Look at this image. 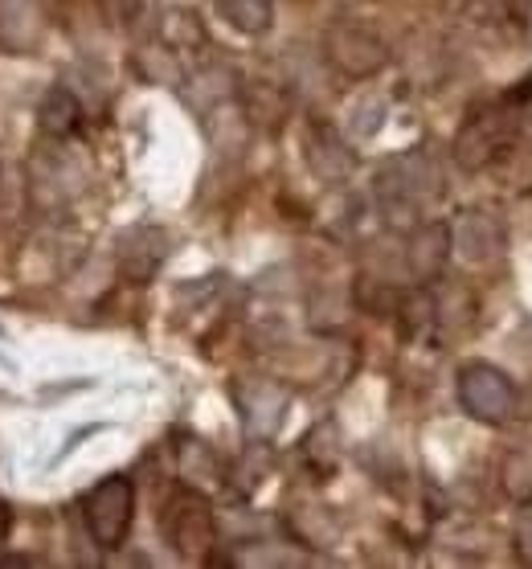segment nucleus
<instances>
[{"instance_id":"f257e3e1","label":"nucleus","mask_w":532,"mask_h":569,"mask_svg":"<svg viewBox=\"0 0 532 569\" xmlns=\"http://www.w3.org/2000/svg\"><path fill=\"white\" fill-rule=\"evenodd\" d=\"M442 193L439 164L426 152H402L377 177V206L390 218V226H418L426 206Z\"/></svg>"},{"instance_id":"f03ea898","label":"nucleus","mask_w":532,"mask_h":569,"mask_svg":"<svg viewBox=\"0 0 532 569\" xmlns=\"http://www.w3.org/2000/svg\"><path fill=\"white\" fill-rule=\"evenodd\" d=\"M160 529H164V541L184 561H209L213 549H218V517H213L209 496L197 492V488H181V492L172 496L169 505H164Z\"/></svg>"},{"instance_id":"7ed1b4c3","label":"nucleus","mask_w":532,"mask_h":569,"mask_svg":"<svg viewBox=\"0 0 532 569\" xmlns=\"http://www.w3.org/2000/svg\"><path fill=\"white\" fill-rule=\"evenodd\" d=\"M520 136V116L512 107H488L480 116H471L459 136H454V164L463 172H483L495 169L512 140Z\"/></svg>"},{"instance_id":"20e7f679","label":"nucleus","mask_w":532,"mask_h":569,"mask_svg":"<svg viewBox=\"0 0 532 569\" xmlns=\"http://www.w3.org/2000/svg\"><path fill=\"white\" fill-rule=\"evenodd\" d=\"M131 520H135V483L128 476L99 479L91 492L82 496V525L99 549H119L128 541Z\"/></svg>"},{"instance_id":"39448f33","label":"nucleus","mask_w":532,"mask_h":569,"mask_svg":"<svg viewBox=\"0 0 532 569\" xmlns=\"http://www.w3.org/2000/svg\"><path fill=\"white\" fill-rule=\"evenodd\" d=\"M459 406L483 427H504L516 418V386L504 369L488 361H471L459 369Z\"/></svg>"},{"instance_id":"423d86ee","label":"nucleus","mask_w":532,"mask_h":569,"mask_svg":"<svg viewBox=\"0 0 532 569\" xmlns=\"http://www.w3.org/2000/svg\"><path fill=\"white\" fill-rule=\"evenodd\" d=\"M324 53L344 78H373L390 62V46L381 41V33H373L369 26H357V21H340V26L328 29Z\"/></svg>"},{"instance_id":"0eeeda50","label":"nucleus","mask_w":532,"mask_h":569,"mask_svg":"<svg viewBox=\"0 0 532 569\" xmlns=\"http://www.w3.org/2000/svg\"><path fill=\"white\" fill-rule=\"evenodd\" d=\"M508 247L504 221L492 209H463L451 226V250L468 267H492Z\"/></svg>"},{"instance_id":"6e6552de","label":"nucleus","mask_w":532,"mask_h":569,"mask_svg":"<svg viewBox=\"0 0 532 569\" xmlns=\"http://www.w3.org/2000/svg\"><path fill=\"white\" fill-rule=\"evenodd\" d=\"M234 401L238 410H242V422L254 439H274V430L283 427V415H287V389L267 381V377H250V381H238L234 389Z\"/></svg>"},{"instance_id":"1a4fd4ad","label":"nucleus","mask_w":532,"mask_h":569,"mask_svg":"<svg viewBox=\"0 0 532 569\" xmlns=\"http://www.w3.org/2000/svg\"><path fill=\"white\" fill-rule=\"evenodd\" d=\"M303 148H308V164L324 184H344L357 169V152L340 140V131H332L328 123H312L308 136H303Z\"/></svg>"},{"instance_id":"9d476101","label":"nucleus","mask_w":532,"mask_h":569,"mask_svg":"<svg viewBox=\"0 0 532 569\" xmlns=\"http://www.w3.org/2000/svg\"><path fill=\"white\" fill-rule=\"evenodd\" d=\"M446 259H451V226H442V221H418L414 233H410V250H405L414 283L422 287L434 283L446 271Z\"/></svg>"},{"instance_id":"9b49d317","label":"nucleus","mask_w":532,"mask_h":569,"mask_svg":"<svg viewBox=\"0 0 532 569\" xmlns=\"http://www.w3.org/2000/svg\"><path fill=\"white\" fill-rule=\"evenodd\" d=\"M164 247H169V238L152 226H135V230L123 233V242H119V271L128 274L131 283H143V279H152L157 267L164 262Z\"/></svg>"},{"instance_id":"f8f14e48","label":"nucleus","mask_w":532,"mask_h":569,"mask_svg":"<svg viewBox=\"0 0 532 569\" xmlns=\"http://www.w3.org/2000/svg\"><path fill=\"white\" fill-rule=\"evenodd\" d=\"M46 21L38 0H0V46L13 53L38 50Z\"/></svg>"},{"instance_id":"ddd939ff","label":"nucleus","mask_w":532,"mask_h":569,"mask_svg":"<svg viewBox=\"0 0 532 569\" xmlns=\"http://www.w3.org/2000/svg\"><path fill=\"white\" fill-rule=\"evenodd\" d=\"M177 471H181L184 488H197V492H209V488H221V459L213 455V447L193 435H184L181 447H177Z\"/></svg>"},{"instance_id":"4468645a","label":"nucleus","mask_w":532,"mask_h":569,"mask_svg":"<svg viewBox=\"0 0 532 569\" xmlns=\"http://www.w3.org/2000/svg\"><path fill=\"white\" fill-rule=\"evenodd\" d=\"M82 123V103L74 91H66V87H53V91H46V99H41L38 107V128L46 131V136H53V140H66V136H74Z\"/></svg>"},{"instance_id":"2eb2a0df","label":"nucleus","mask_w":532,"mask_h":569,"mask_svg":"<svg viewBox=\"0 0 532 569\" xmlns=\"http://www.w3.org/2000/svg\"><path fill=\"white\" fill-rule=\"evenodd\" d=\"M157 38H160V46L172 53H193L205 46V26H201V17L189 13V9H164Z\"/></svg>"},{"instance_id":"dca6fc26","label":"nucleus","mask_w":532,"mask_h":569,"mask_svg":"<svg viewBox=\"0 0 532 569\" xmlns=\"http://www.w3.org/2000/svg\"><path fill=\"white\" fill-rule=\"evenodd\" d=\"M218 17L230 29L247 33V38H262L274 21V4L271 0H213Z\"/></svg>"},{"instance_id":"f3484780","label":"nucleus","mask_w":532,"mask_h":569,"mask_svg":"<svg viewBox=\"0 0 532 569\" xmlns=\"http://www.w3.org/2000/svg\"><path fill=\"white\" fill-rule=\"evenodd\" d=\"M500 483H504L508 500H516V505H532V447H516V451L504 455Z\"/></svg>"},{"instance_id":"a211bd4d","label":"nucleus","mask_w":532,"mask_h":569,"mask_svg":"<svg viewBox=\"0 0 532 569\" xmlns=\"http://www.w3.org/2000/svg\"><path fill=\"white\" fill-rule=\"evenodd\" d=\"M495 169L504 172L508 189H532V128H520V136Z\"/></svg>"},{"instance_id":"6ab92c4d","label":"nucleus","mask_w":532,"mask_h":569,"mask_svg":"<svg viewBox=\"0 0 532 569\" xmlns=\"http://www.w3.org/2000/svg\"><path fill=\"white\" fill-rule=\"evenodd\" d=\"M352 116L364 119L361 128H357V136H373V131L381 128V119H385V99H364V103L357 107Z\"/></svg>"},{"instance_id":"aec40b11","label":"nucleus","mask_w":532,"mask_h":569,"mask_svg":"<svg viewBox=\"0 0 532 569\" xmlns=\"http://www.w3.org/2000/svg\"><path fill=\"white\" fill-rule=\"evenodd\" d=\"M516 553H520V561H529L532 566V508L520 517V525H516Z\"/></svg>"},{"instance_id":"412c9836","label":"nucleus","mask_w":532,"mask_h":569,"mask_svg":"<svg viewBox=\"0 0 532 569\" xmlns=\"http://www.w3.org/2000/svg\"><path fill=\"white\" fill-rule=\"evenodd\" d=\"M9 532H13V512L0 505V549L9 545Z\"/></svg>"}]
</instances>
